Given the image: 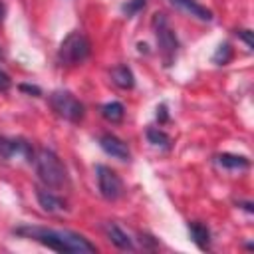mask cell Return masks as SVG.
<instances>
[{
    "label": "cell",
    "mask_w": 254,
    "mask_h": 254,
    "mask_svg": "<svg viewBox=\"0 0 254 254\" xmlns=\"http://www.w3.org/2000/svg\"><path fill=\"white\" fill-rule=\"evenodd\" d=\"M14 234L30 238L34 242H40L42 246L64 252V254H93L97 252L95 244H91L87 238H83L77 232L71 230H56L46 226H18L14 228Z\"/></svg>",
    "instance_id": "1"
},
{
    "label": "cell",
    "mask_w": 254,
    "mask_h": 254,
    "mask_svg": "<svg viewBox=\"0 0 254 254\" xmlns=\"http://www.w3.org/2000/svg\"><path fill=\"white\" fill-rule=\"evenodd\" d=\"M32 163L36 167L38 179L44 183L46 189L60 190V189L67 187V183H69L67 171H65L64 163L60 161V157L54 151H50V149H38L34 153Z\"/></svg>",
    "instance_id": "2"
},
{
    "label": "cell",
    "mask_w": 254,
    "mask_h": 254,
    "mask_svg": "<svg viewBox=\"0 0 254 254\" xmlns=\"http://www.w3.org/2000/svg\"><path fill=\"white\" fill-rule=\"evenodd\" d=\"M89 54H91L89 38L85 34H81V32H69L62 40V44L58 48V62L62 65L71 67V65L83 64L89 58Z\"/></svg>",
    "instance_id": "3"
},
{
    "label": "cell",
    "mask_w": 254,
    "mask_h": 254,
    "mask_svg": "<svg viewBox=\"0 0 254 254\" xmlns=\"http://www.w3.org/2000/svg\"><path fill=\"white\" fill-rule=\"evenodd\" d=\"M153 30H155V38H157L161 56L165 60V65H171L175 56H177V50H179V40H177L175 30L171 28L169 20L165 18V14H155Z\"/></svg>",
    "instance_id": "4"
},
{
    "label": "cell",
    "mask_w": 254,
    "mask_h": 254,
    "mask_svg": "<svg viewBox=\"0 0 254 254\" xmlns=\"http://www.w3.org/2000/svg\"><path fill=\"white\" fill-rule=\"evenodd\" d=\"M50 105H52V109H54L60 117H64V119H67V121H71V123H79V121L83 119V115H85L83 103H81L73 93H69V91H65V89L54 91V93L50 95Z\"/></svg>",
    "instance_id": "5"
},
{
    "label": "cell",
    "mask_w": 254,
    "mask_h": 254,
    "mask_svg": "<svg viewBox=\"0 0 254 254\" xmlns=\"http://www.w3.org/2000/svg\"><path fill=\"white\" fill-rule=\"evenodd\" d=\"M95 173H97V189H99V194L105 198V200H117L123 196V181L121 177L105 167V165H97L95 167Z\"/></svg>",
    "instance_id": "6"
},
{
    "label": "cell",
    "mask_w": 254,
    "mask_h": 254,
    "mask_svg": "<svg viewBox=\"0 0 254 254\" xmlns=\"http://www.w3.org/2000/svg\"><path fill=\"white\" fill-rule=\"evenodd\" d=\"M99 147L113 159H119V161H129L131 159V151L127 147V143L111 133H105L99 137Z\"/></svg>",
    "instance_id": "7"
},
{
    "label": "cell",
    "mask_w": 254,
    "mask_h": 254,
    "mask_svg": "<svg viewBox=\"0 0 254 254\" xmlns=\"http://www.w3.org/2000/svg\"><path fill=\"white\" fill-rule=\"evenodd\" d=\"M36 198L46 212H64L65 200H62L52 189H36Z\"/></svg>",
    "instance_id": "8"
},
{
    "label": "cell",
    "mask_w": 254,
    "mask_h": 254,
    "mask_svg": "<svg viewBox=\"0 0 254 254\" xmlns=\"http://www.w3.org/2000/svg\"><path fill=\"white\" fill-rule=\"evenodd\" d=\"M169 2H171L173 6L185 10L187 14H190V16H194V18L202 20V22H210V20H212V12H210L206 6L198 4L196 0H169Z\"/></svg>",
    "instance_id": "9"
},
{
    "label": "cell",
    "mask_w": 254,
    "mask_h": 254,
    "mask_svg": "<svg viewBox=\"0 0 254 254\" xmlns=\"http://www.w3.org/2000/svg\"><path fill=\"white\" fill-rule=\"evenodd\" d=\"M105 234H107V238L111 240V244H115L119 250H133V240H131V236H129L119 224L107 222Z\"/></svg>",
    "instance_id": "10"
},
{
    "label": "cell",
    "mask_w": 254,
    "mask_h": 254,
    "mask_svg": "<svg viewBox=\"0 0 254 254\" xmlns=\"http://www.w3.org/2000/svg\"><path fill=\"white\" fill-rule=\"evenodd\" d=\"M189 234H190V240L200 248V250H208L210 248V230L206 224L198 222V220H192L189 222Z\"/></svg>",
    "instance_id": "11"
},
{
    "label": "cell",
    "mask_w": 254,
    "mask_h": 254,
    "mask_svg": "<svg viewBox=\"0 0 254 254\" xmlns=\"http://www.w3.org/2000/svg\"><path fill=\"white\" fill-rule=\"evenodd\" d=\"M216 163H218L222 169H228V171H244V169H248V165H250V161H248L244 155H234V153L216 155Z\"/></svg>",
    "instance_id": "12"
},
{
    "label": "cell",
    "mask_w": 254,
    "mask_h": 254,
    "mask_svg": "<svg viewBox=\"0 0 254 254\" xmlns=\"http://www.w3.org/2000/svg\"><path fill=\"white\" fill-rule=\"evenodd\" d=\"M111 81L121 89H131L135 85V75L127 65H115L111 69Z\"/></svg>",
    "instance_id": "13"
},
{
    "label": "cell",
    "mask_w": 254,
    "mask_h": 254,
    "mask_svg": "<svg viewBox=\"0 0 254 254\" xmlns=\"http://www.w3.org/2000/svg\"><path fill=\"white\" fill-rule=\"evenodd\" d=\"M101 115L109 123H119L123 119V115H125V107L119 101H109V103H103L101 105Z\"/></svg>",
    "instance_id": "14"
},
{
    "label": "cell",
    "mask_w": 254,
    "mask_h": 254,
    "mask_svg": "<svg viewBox=\"0 0 254 254\" xmlns=\"http://www.w3.org/2000/svg\"><path fill=\"white\" fill-rule=\"evenodd\" d=\"M147 139L155 147H163V149H169L171 147V137L165 131H161L159 127H149L147 129Z\"/></svg>",
    "instance_id": "15"
},
{
    "label": "cell",
    "mask_w": 254,
    "mask_h": 254,
    "mask_svg": "<svg viewBox=\"0 0 254 254\" xmlns=\"http://www.w3.org/2000/svg\"><path fill=\"white\" fill-rule=\"evenodd\" d=\"M230 60H232V48H230V44H220L218 50H216L214 56H212V62L218 64V65H224V64H228Z\"/></svg>",
    "instance_id": "16"
},
{
    "label": "cell",
    "mask_w": 254,
    "mask_h": 254,
    "mask_svg": "<svg viewBox=\"0 0 254 254\" xmlns=\"http://www.w3.org/2000/svg\"><path fill=\"white\" fill-rule=\"evenodd\" d=\"M143 6H145V0H133V2H129V4L123 6V12H125L127 16H133V14L139 12Z\"/></svg>",
    "instance_id": "17"
},
{
    "label": "cell",
    "mask_w": 254,
    "mask_h": 254,
    "mask_svg": "<svg viewBox=\"0 0 254 254\" xmlns=\"http://www.w3.org/2000/svg\"><path fill=\"white\" fill-rule=\"evenodd\" d=\"M10 87H12V79H10V75H8L4 69H0V91L6 93Z\"/></svg>",
    "instance_id": "18"
},
{
    "label": "cell",
    "mask_w": 254,
    "mask_h": 254,
    "mask_svg": "<svg viewBox=\"0 0 254 254\" xmlns=\"http://www.w3.org/2000/svg\"><path fill=\"white\" fill-rule=\"evenodd\" d=\"M238 38H240V40H244V44L252 50L254 42H252V32H250V30H240V32H238Z\"/></svg>",
    "instance_id": "19"
},
{
    "label": "cell",
    "mask_w": 254,
    "mask_h": 254,
    "mask_svg": "<svg viewBox=\"0 0 254 254\" xmlns=\"http://www.w3.org/2000/svg\"><path fill=\"white\" fill-rule=\"evenodd\" d=\"M20 89L22 91H26V93H34V95H40L42 91H40V87H36V85H28V83H22L20 85Z\"/></svg>",
    "instance_id": "20"
},
{
    "label": "cell",
    "mask_w": 254,
    "mask_h": 254,
    "mask_svg": "<svg viewBox=\"0 0 254 254\" xmlns=\"http://www.w3.org/2000/svg\"><path fill=\"white\" fill-rule=\"evenodd\" d=\"M167 107L165 105H161V107H157V119H161V121H167Z\"/></svg>",
    "instance_id": "21"
},
{
    "label": "cell",
    "mask_w": 254,
    "mask_h": 254,
    "mask_svg": "<svg viewBox=\"0 0 254 254\" xmlns=\"http://www.w3.org/2000/svg\"><path fill=\"white\" fill-rule=\"evenodd\" d=\"M4 12H6V8H4V4L0 2V22L4 20Z\"/></svg>",
    "instance_id": "22"
}]
</instances>
